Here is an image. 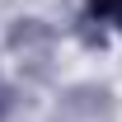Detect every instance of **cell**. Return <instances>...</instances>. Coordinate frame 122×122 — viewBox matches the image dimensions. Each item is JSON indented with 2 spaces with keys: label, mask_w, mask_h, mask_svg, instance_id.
<instances>
[{
  "label": "cell",
  "mask_w": 122,
  "mask_h": 122,
  "mask_svg": "<svg viewBox=\"0 0 122 122\" xmlns=\"http://www.w3.org/2000/svg\"><path fill=\"white\" fill-rule=\"evenodd\" d=\"M89 19H99V24H122V0H89Z\"/></svg>",
  "instance_id": "1"
}]
</instances>
